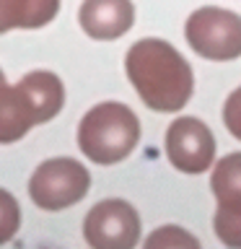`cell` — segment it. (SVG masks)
<instances>
[{"label":"cell","instance_id":"ba28073f","mask_svg":"<svg viewBox=\"0 0 241 249\" xmlns=\"http://www.w3.org/2000/svg\"><path fill=\"white\" fill-rule=\"evenodd\" d=\"M166 156L171 166L184 174H202L213 166L215 138L197 117H179L166 130Z\"/></svg>","mask_w":241,"mask_h":249},{"label":"cell","instance_id":"5b68a950","mask_svg":"<svg viewBox=\"0 0 241 249\" xmlns=\"http://www.w3.org/2000/svg\"><path fill=\"white\" fill-rule=\"evenodd\" d=\"M91 174L81 161L60 156L39 166L29 179V195L42 210H65L88 195Z\"/></svg>","mask_w":241,"mask_h":249},{"label":"cell","instance_id":"7a4b0ae2","mask_svg":"<svg viewBox=\"0 0 241 249\" xmlns=\"http://www.w3.org/2000/svg\"><path fill=\"white\" fill-rule=\"evenodd\" d=\"M65 104V86L50 70L26 73L16 86H0V143H16L34 124L50 122Z\"/></svg>","mask_w":241,"mask_h":249},{"label":"cell","instance_id":"277c9868","mask_svg":"<svg viewBox=\"0 0 241 249\" xmlns=\"http://www.w3.org/2000/svg\"><path fill=\"white\" fill-rule=\"evenodd\" d=\"M184 36L187 44L205 60L228 62L241 57V16L225 8H197L187 18Z\"/></svg>","mask_w":241,"mask_h":249},{"label":"cell","instance_id":"7c38bea8","mask_svg":"<svg viewBox=\"0 0 241 249\" xmlns=\"http://www.w3.org/2000/svg\"><path fill=\"white\" fill-rule=\"evenodd\" d=\"M21 229V208L18 200L8 190H0V247L8 244Z\"/></svg>","mask_w":241,"mask_h":249},{"label":"cell","instance_id":"30bf717a","mask_svg":"<svg viewBox=\"0 0 241 249\" xmlns=\"http://www.w3.org/2000/svg\"><path fill=\"white\" fill-rule=\"evenodd\" d=\"M60 13V0H0V34L11 29H42Z\"/></svg>","mask_w":241,"mask_h":249},{"label":"cell","instance_id":"6da1fadb","mask_svg":"<svg viewBox=\"0 0 241 249\" xmlns=\"http://www.w3.org/2000/svg\"><path fill=\"white\" fill-rule=\"evenodd\" d=\"M124 70L138 96L153 112H179L192 99L194 75L189 62L163 39L148 36L135 42L127 50Z\"/></svg>","mask_w":241,"mask_h":249},{"label":"cell","instance_id":"8992f818","mask_svg":"<svg viewBox=\"0 0 241 249\" xmlns=\"http://www.w3.org/2000/svg\"><path fill=\"white\" fill-rule=\"evenodd\" d=\"M83 236L91 249H135L140 241V215L127 200H101L86 215Z\"/></svg>","mask_w":241,"mask_h":249},{"label":"cell","instance_id":"5bb4252c","mask_svg":"<svg viewBox=\"0 0 241 249\" xmlns=\"http://www.w3.org/2000/svg\"><path fill=\"white\" fill-rule=\"evenodd\" d=\"M3 83H5V73L0 70V86H3Z\"/></svg>","mask_w":241,"mask_h":249},{"label":"cell","instance_id":"9c48e42d","mask_svg":"<svg viewBox=\"0 0 241 249\" xmlns=\"http://www.w3.org/2000/svg\"><path fill=\"white\" fill-rule=\"evenodd\" d=\"M135 21V5L130 0H83L78 23L91 39L112 42L127 34Z\"/></svg>","mask_w":241,"mask_h":249},{"label":"cell","instance_id":"3957f363","mask_svg":"<svg viewBox=\"0 0 241 249\" xmlns=\"http://www.w3.org/2000/svg\"><path fill=\"white\" fill-rule=\"evenodd\" d=\"M140 140V120L127 104L104 101L86 112L78 124V148L86 159L112 166L135 151Z\"/></svg>","mask_w":241,"mask_h":249},{"label":"cell","instance_id":"4fadbf2b","mask_svg":"<svg viewBox=\"0 0 241 249\" xmlns=\"http://www.w3.org/2000/svg\"><path fill=\"white\" fill-rule=\"evenodd\" d=\"M223 122L228 132L236 140H241V86L236 91H231V96L225 99V107H223Z\"/></svg>","mask_w":241,"mask_h":249},{"label":"cell","instance_id":"52a82bcc","mask_svg":"<svg viewBox=\"0 0 241 249\" xmlns=\"http://www.w3.org/2000/svg\"><path fill=\"white\" fill-rule=\"evenodd\" d=\"M215 195V236L228 249H241V153H228L215 163L210 177Z\"/></svg>","mask_w":241,"mask_h":249},{"label":"cell","instance_id":"8fae6325","mask_svg":"<svg viewBox=\"0 0 241 249\" xmlns=\"http://www.w3.org/2000/svg\"><path fill=\"white\" fill-rule=\"evenodd\" d=\"M143 249H202V247L182 226H158L145 239Z\"/></svg>","mask_w":241,"mask_h":249}]
</instances>
